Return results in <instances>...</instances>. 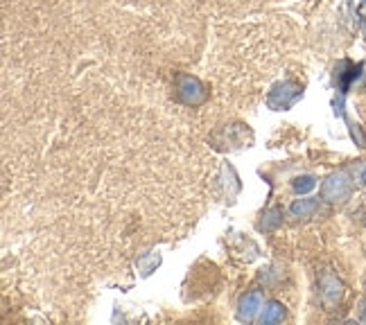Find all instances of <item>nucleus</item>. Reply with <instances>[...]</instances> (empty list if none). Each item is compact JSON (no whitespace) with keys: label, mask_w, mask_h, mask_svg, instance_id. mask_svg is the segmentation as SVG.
I'll return each mask as SVG.
<instances>
[{"label":"nucleus","mask_w":366,"mask_h":325,"mask_svg":"<svg viewBox=\"0 0 366 325\" xmlns=\"http://www.w3.org/2000/svg\"><path fill=\"white\" fill-rule=\"evenodd\" d=\"M353 194V179L346 169H337L321 183V199L328 204H344Z\"/></svg>","instance_id":"nucleus-1"},{"label":"nucleus","mask_w":366,"mask_h":325,"mask_svg":"<svg viewBox=\"0 0 366 325\" xmlns=\"http://www.w3.org/2000/svg\"><path fill=\"white\" fill-rule=\"evenodd\" d=\"M174 93L179 97V102L186 106H202L208 100V89L206 84L188 73H179L174 77Z\"/></svg>","instance_id":"nucleus-2"},{"label":"nucleus","mask_w":366,"mask_h":325,"mask_svg":"<svg viewBox=\"0 0 366 325\" xmlns=\"http://www.w3.org/2000/svg\"><path fill=\"white\" fill-rule=\"evenodd\" d=\"M303 97V86L299 81L287 79L283 84H276V86L269 91V97H267V106L274 111H287L297 104Z\"/></svg>","instance_id":"nucleus-3"},{"label":"nucleus","mask_w":366,"mask_h":325,"mask_svg":"<svg viewBox=\"0 0 366 325\" xmlns=\"http://www.w3.org/2000/svg\"><path fill=\"white\" fill-rule=\"evenodd\" d=\"M319 294H321V303L326 305V309H332L344 299V282L330 269H323L319 276Z\"/></svg>","instance_id":"nucleus-4"},{"label":"nucleus","mask_w":366,"mask_h":325,"mask_svg":"<svg viewBox=\"0 0 366 325\" xmlns=\"http://www.w3.org/2000/svg\"><path fill=\"white\" fill-rule=\"evenodd\" d=\"M262 307H264L262 294L260 291H247L240 299V303H237V319L249 323L262 312Z\"/></svg>","instance_id":"nucleus-5"},{"label":"nucleus","mask_w":366,"mask_h":325,"mask_svg":"<svg viewBox=\"0 0 366 325\" xmlns=\"http://www.w3.org/2000/svg\"><path fill=\"white\" fill-rule=\"evenodd\" d=\"M317 210H319V201L312 199V196H305V199H297L290 206V215L303 219V217H312Z\"/></svg>","instance_id":"nucleus-6"},{"label":"nucleus","mask_w":366,"mask_h":325,"mask_svg":"<svg viewBox=\"0 0 366 325\" xmlns=\"http://www.w3.org/2000/svg\"><path fill=\"white\" fill-rule=\"evenodd\" d=\"M283 319H285V307L280 305L278 301L267 303L262 307V312H260V323L262 325H274V323H280Z\"/></svg>","instance_id":"nucleus-7"},{"label":"nucleus","mask_w":366,"mask_h":325,"mask_svg":"<svg viewBox=\"0 0 366 325\" xmlns=\"http://www.w3.org/2000/svg\"><path fill=\"white\" fill-rule=\"evenodd\" d=\"M262 217H264V219H262V224H260V229L267 231V233H269V231H276L278 226L283 224V210H280V208H269Z\"/></svg>","instance_id":"nucleus-8"},{"label":"nucleus","mask_w":366,"mask_h":325,"mask_svg":"<svg viewBox=\"0 0 366 325\" xmlns=\"http://www.w3.org/2000/svg\"><path fill=\"white\" fill-rule=\"evenodd\" d=\"M159 264H161V256H159V253H147V256L138 258V262H136L140 276H149L152 271H157Z\"/></svg>","instance_id":"nucleus-9"},{"label":"nucleus","mask_w":366,"mask_h":325,"mask_svg":"<svg viewBox=\"0 0 366 325\" xmlns=\"http://www.w3.org/2000/svg\"><path fill=\"white\" fill-rule=\"evenodd\" d=\"M317 186V179L315 176H299V179H294V190H297L299 194H305V192H310Z\"/></svg>","instance_id":"nucleus-10"},{"label":"nucleus","mask_w":366,"mask_h":325,"mask_svg":"<svg viewBox=\"0 0 366 325\" xmlns=\"http://www.w3.org/2000/svg\"><path fill=\"white\" fill-rule=\"evenodd\" d=\"M360 181H362V186L366 188V163L360 167Z\"/></svg>","instance_id":"nucleus-11"}]
</instances>
